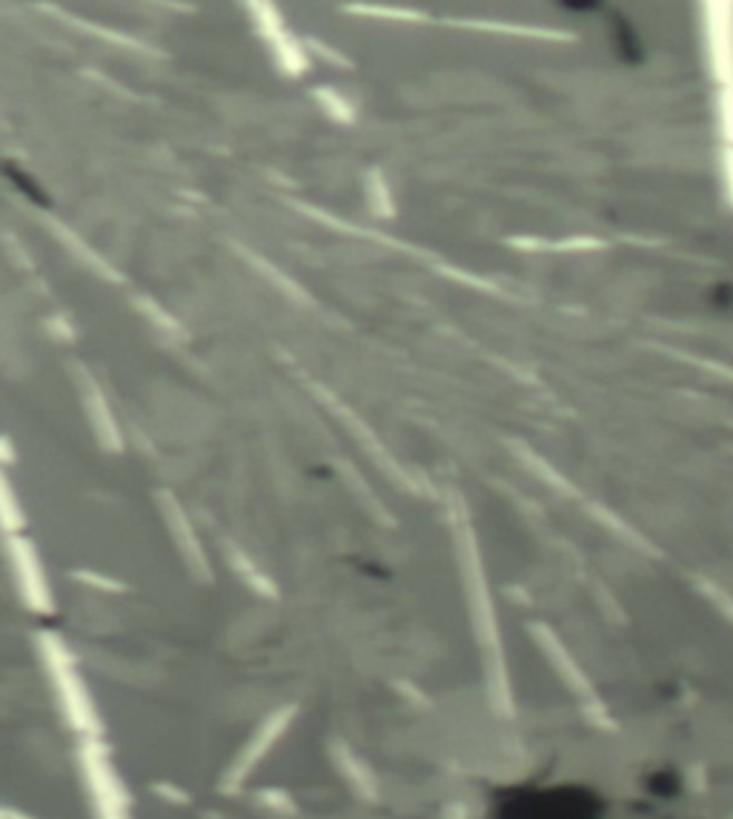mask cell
Instances as JSON below:
<instances>
[{"instance_id": "6da1fadb", "label": "cell", "mask_w": 733, "mask_h": 819, "mask_svg": "<svg viewBox=\"0 0 733 819\" xmlns=\"http://www.w3.org/2000/svg\"><path fill=\"white\" fill-rule=\"evenodd\" d=\"M83 404H86V413H89V419H92V427H95L98 438L106 444V448L118 450V448H121V438H118L115 419H112V413H110V404H106V399H103V396L98 393V390H95V384H89V387H86V393H83Z\"/></svg>"}]
</instances>
